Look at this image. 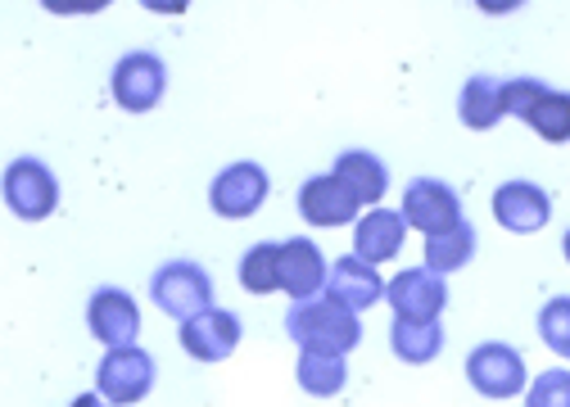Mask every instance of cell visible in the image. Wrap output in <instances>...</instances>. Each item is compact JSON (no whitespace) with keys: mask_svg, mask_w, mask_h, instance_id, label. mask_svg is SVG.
<instances>
[{"mask_svg":"<svg viewBox=\"0 0 570 407\" xmlns=\"http://www.w3.org/2000/svg\"><path fill=\"white\" fill-rule=\"evenodd\" d=\"M285 330H291L295 345H304V354H326V358H344L363 339L358 312H348L331 299H295L291 312H285Z\"/></svg>","mask_w":570,"mask_h":407,"instance_id":"cell-1","label":"cell"},{"mask_svg":"<svg viewBox=\"0 0 570 407\" xmlns=\"http://www.w3.org/2000/svg\"><path fill=\"white\" fill-rule=\"evenodd\" d=\"M503 113L525 118L543 136V141H566V136H570V105H566V96L548 91L534 78H521V82L503 87Z\"/></svg>","mask_w":570,"mask_h":407,"instance_id":"cell-2","label":"cell"},{"mask_svg":"<svg viewBox=\"0 0 570 407\" xmlns=\"http://www.w3.org/2000/svg\"><path fill=\"white\" fill-rule=\"evenodd\" d=\"M150 299L159 304V312L186 321V317L213 308V281L199 262H164L150 281Z\"/></svg>","mask_w":570,"mask_h":407,"instance_id":"cell-3","label":"cell"},{"mask_svg":"<svg viewBox=\"0 0 570 407\" xmlns=\"http://www.w3.org/2000/svg\"><path fill=\"white\" fill-rule=\"evenodd\" d=\"M0 190H6V204L23 218V222H41L55 214V204H59V181L55 172L41 163V159H14L6 168V181H0Z\"/></svg>","mask_w":570,"mask_h":407,"instance_id":"cell-4","label":"cell"},{"mask_svg":"<svg viewBox=\"0 0 570 407\" xmlns=\"http://www.w3.org/2000/svg\"><path fill=\"white\" fill-rule=\"evenodd\" d=\"M114 100L127 109V113H150L159 100H164V87H168V68L159 54L150 50H131L118 59L114 68Z\"/></svg>","mask_w":570,"mask_h":407,"instance_id":"cell-5","label":"cell"},{"mask_svg":"<svg viewBox=\"0 0 570 407\" xmlns=\"http://www.w3.org/2000/svg\"><path fill=\"white\" fill-rule=\"evenodd\" d=\"M96 385H100V398L109 403H140L155 389V358L136 345L109 349V358L96 371Z\"/></svg>","mask_w":570,"mask_h":407,"instance_id":"cell-6","label":"cell"},{"mask_svg":"<svg viewBox=\"0 0 570 407\" xmlns=\"http://www.w3.org/2000/svg\"><path fill=\"white\" fill-rule=\"evenodd\" d=\"M407 227L425 231V236H435L453 222H462V199L453 186L435 181V177H416L407 190H403V214H399Z\"/></svg>","mask_w":570,"mask_h":407,"instance_id":"cell-7","label":"cell"},{"mask_svg":"<svg viewBox=\"0 0 570 407\" xmlns=\"http://www.w3.org/2000/svg\"><path fill=\"white\" fill-rule=\"evenodd\" d=\"M240 345V317L223 308H204L181 321V349L199 363H223Z\"/></svg>","mask_w":570,"mask_h":407,"instance_id":"cell-8","label":"cell"},{"mask_svg":"<svg viewBox=\"0 0 570 407\" xmlns=\"http://www.w3.org/2000/svg\"><path fill=\"white\" fill-rule=\"evenodd\" d=\"M466 376H471V385L484 398H512V394L525 389V363H521V354L508 349V345H498V339H493V345H480L466 358Z\"/></svg>","mask_w":570,"mask_h":407,"instance_id":"cell-9","label":"cell"},{"mask_svg":"<svg viewBox=\"0 0 570 407\" xmlns=\"http://www.w3.org/2000/svg\"><path fill=\"white\" fill-rule=\"evenodd\" d=\"M385 299L394 304V312L403 321H435L449 304V290H444V277H435V271H425V267H412L385 286Z\"/></svg>","mask_w":570,"mask_h":407,"instance_id":"cell-10","label":"cell"},{"mask_svg":"<svg viewBox=\"0 0 570 407\" xmlns=\"http://www.w3.org/2000/svg\"><path fill=\"white\" fill-rule=\"evenodd\" d=\"M276 286L291 299H313L326 286V258L313 240H285L276 245Z\"/></svg>","mask_w":570,"mask_h":407,"instance_id":"cell-11","label":"cell"},{"mask_svg":"<svg viewBox=\"0 0 570 407\" xmlns=\"http://www.w3.org/2000/svg\"><path fill=\"white\" fill-rule=\"evenodd\" d=\"M358 209H363V204L353 199V190L335 172L308 177L304 190H299V214L313 227H348L353 218H358Z\"/></svg>","mask_w":570,"mask_h":407,"instance_id":"cell-12","label":"cell"},{"mask_svg":"<svg viewBox=\"0 0 570 407\" xmlns=\"http://www.w3.org/2000/svg\"><path fill=\"white\" fill-rule=\"evenodd\" d=\"M267 199V172L258 163H232L208 190V204L218 218H249Z\"/></svg>","mask_w":570,"mask_h":407,"instance_id":"cell-13","label":"cell"},{"mask_svg":"<svg viewBox=\"0 0 570 407\" xmlns=\"http://www.w3.org/2000/svg\"><path fill=\"white\" fill-rule=\"evenodd\" d=\"M87 326H91V335L100 339V345H109V349H127L131 339L140 335V312H136V304H131L127 290L105 286V290L91 295Z\"/></svg>","mask_w":570,"mask_h":407,"instance_id":"cell-14","label":"cell"},{"mask_svg":"<svg viewBox=\"0 0 570 407\" xmlns=\"http://www.w3.org/2000/svg\"><path fill=\"white\" fill-rule=\"evenodd\" d=\"M326 299L348 308V312H363V308L385 299V281L376 277V267H367L358 258H335L331 277H326Z\"/></svg>","mask_w":570,"mask_h":407,"instance_id":"cell-15","label":"cell"},{"mask_svg":"<svg viewBox=\"0 0 570 407\" xmlns=\"http://www.w3.org/2000/svg\"><path fill=\"white\" fill-rule=\"evenodd\" d=\"M493 218L503 222L508 231L530 236V231L548 227V218H552V204H548V195H543L534 181H508L503 190L493 195Z\"/></svg>","mask_w":570,"mask_h":407,"instance_id":"cell-16","label":"cell"},{"mask_svg":"<svg viewBox=\"0 0 570 407\" xmlns=\"http://www.w3.org/2000/svg\"><path fill=\"white\" fill-rule=\"evenodd\" d=\"M403 218L399 214H385V209H376V214H367L358 227H353V245H358V262H367V267H376V262H390L399 249H403Z\"/></svg>","mask_w":570,"mask_h":407,"instance_id":"cell-17","label":"cell"},{"mask_svg":"<svg viewBox=\"0 0 570 407\" xmlns=\"http://www.w3.org/2000/svg\"><path fill=\"white\" fill-rule=\"evenodd\" d=\"M335 177L353 190V199H358V204H376V199L390 190V172H385V163H381L376 155H367V150H348V155H340Z\"/></svg>","mask_w":570,"mask_h":407,"instance_id":"cell-18","label":"cell"},{"mask_svg":"<svg viewBox=\"0 0 570 407\" xmlns=\"http://www.w3.org/2000/svg\"><path fill=\"white\" fill-rule=\"evenodd\" d=\"M471 254H475V227H466V222H453L435 236H425V271H435V277L466 267Z\"/></svg>","mask_w":570,"mask_h":407,"instance_id":"cell-19","label":"cell"},{"mask_svg":"<svg viewBox=\"0 0 570 407\" xmlns=\"http://www.w3.org/2000/svg\"><path fill=\"white\" fill-rule=\"evenodd\" d=\"M458 113H462L466 127L489 131L498 118H503V82H493V78H471V82L462 87Z\"/></svg>","mask_w":570,"mask_h":407,"instance_id":"cell-20","label":"cell"},{"mask_svg":"<svg viewBox=\"0 0 570 407\" xmlns=\"http://www.w3.org/2000/svg\"><path fill=\"white\" fill-rule=\"evenodd\" d=\"M394 354L403 358V363H431L440 349H444V330H440V321H394Z\"/></svg>","mask_w":570,"mask_h":407,"instance_id":"cell-21","label":"cell"},{"mask_svg":"<svg viewBox=\"0 0 570 407\" xmlns=\"http://www.w3.org/2000/svg\"><path fill=\"white\" fill-rule=\"evenodd\" d=\"M344 380H348L344 358H326V354H304V358H299V385H304L308 394L331 398V394L344 389Z\"/></svg>","mask_w":570,"mask_h":407,"instance_id":"cell-22","label":"cell"},{"mask_svg":"<svg viewBox=\"0 0 570 407\" xmlns=\"http://www.w3.org/2000/svg\"><path fill=\"white\" fill-rule=\"evenodd\" d=\"M240 286L249 295H267L276 290V245H254L240 262Z\"/></svg>","mask_w":570,"mask_h":407,"instance_id":"cell-23","label":"cell"},{"mask_svg":"<svg viewBox=\"0 0 570 407\" xmlns=\"http://www.w3.org/2000/svg\"><path fill=\"white\" fill-rule=\"evenodd\" d=\"M570 376L557 367V371H548V376H539L534 380V389H530V407H570Z\"/></svg>","mask_w":570,"mask_h":407,"instance_id":"cell-24","label":"cell"},{"mask_svg":"<svg viewBox=\"0 0 570 407\" xmlns=\"http://www.w3.org/2000/svg\"><path fill=\"white\" fill-rule=\"evenodd\" d=\"M543 339H552V349L566 354L570 339H566V299L552 304V312H543Z\"/></svg>","mask_w":570,"mask_h":407,"instance_id":"cell-25","label":"cell"},{"mask_svg":"<svg viewBox=\"0 0 570 407\" xmlns=\"http://www.w3.org/2000/svg\"><path fill=\"white\" fill-rule=\"evenodd\" d=\"M73 407H105V398H100V394H78Z\"/></svg>","mask_w":570,"mask_h":407,"instance_id":"cell-26","label":"cell"}]
</instances>
